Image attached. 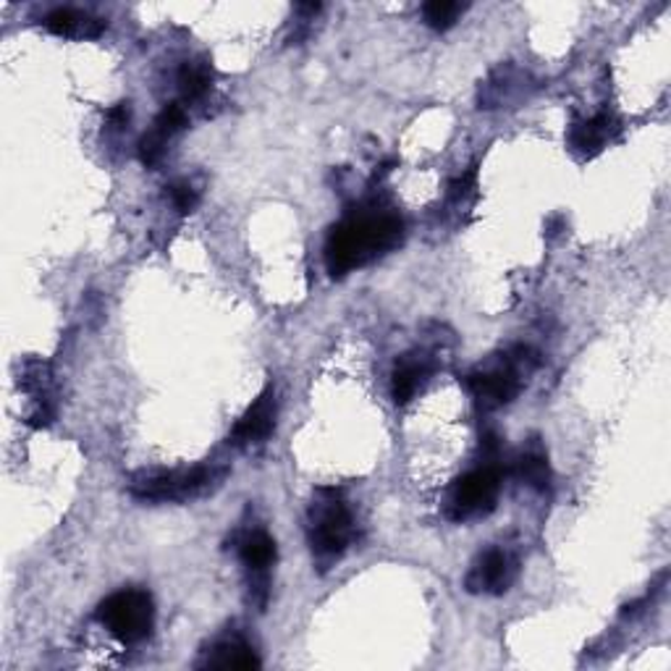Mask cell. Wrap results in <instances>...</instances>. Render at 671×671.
<instances>
[{
  "label": "cell",
  "mask_w": 671,
  "mask_h": 671,
  "mask_svg": "<svg viewBox=\"0 0 671 671\" xmlns=\"http://www.w3.org/2000/svg\"><path fill=\"white\" fill-rule=\"evenodd\" d=\"M275 414H279V401H275L273 386H268V389L255 399V404L241 414L239 423L234 425L231 435H228V441L241 448L262 444V441L273 433Z\"/></svg>",
  "instance_id": "obj_8"
},
{
  "label": "cell",
  "mask_w": 671,
  "mask_h": 671,
  "mask_svg": "<svg viewBox=\"0 0 671 671\" xmlns=\"http://www.w3.org/2000/svg\"><path fill=\"white\" fill-rule=\"evenodd\" d=\"M213 82V68L205 61H186V64L178 68V93H182L184 100H199L205 98L207 89H210Z\"/></svg>",
  "instance_id": "obj_16"
},
{
  "label": "cell",
  "mask_w": 671,
  "mask_h": 671,
  "mask_svg": "<svg viewBox=\"0 0 671 671\" xmlns=\"http://www.w3.org/2000/svg\"><path fill=\"white\" fill-rule=\"evenodd\" d=\"M186 123H190V119H186L184 106H178V102H171V106H165L161 113H158V119H155V123H152V129L142 137L140 144H137L140 161L148 165V169L161 163L165 144L174 140L178 131L186 127Z\"/></svg>",
  "instance_id": "obj_9"
},
{
  "label": "cell",
  "mask_w": 671,
  "mask_h": 671,
  "mask_svg": "<svg viewBox=\"0 0 671 671\" xmlns=\"http://www.w3.org/2000/svg\"><path fill=\"white\" fill-rule=\"evenodd\" d=\"M477 186V171L469 169L467 174H462L459 178H454L452 190H448V195H452L454 203H462V199H467L475 192Z\"/></svg>",
  "instance_id": "obj_19"
},
{
  "label": "cell",
  "mask_w": 671,
  "mask_h": 671,
  "mask_svg": "<svg viewBox=\"0 0 671 671\" xmlns=\"http://www.w3.org/2000/svg\"><path fill=\"white\" fill-rule=\"evenodd\" d=\"M275 556H279V551H275V541L268 535L266 530L247 532V535L239 541V559L249 572L266 574L273 566Z\"/></svg>",
  "instance_id": "obj_14"
},
{
  "label": "cell",
  "mask_w": 671,
  "mask_h": 671,
  "mask_svg": "<svg viewBox=\"0 0 671 671\" xmlns=\"http://www.w3.org/2000/svg\"><path fill=\"white\" fill-rule=\"evenodd\" d=\"M106 22L102 19L89 17L76 9H55L45 17V30L58 34V37H85L95 40L106 32Z\"/></svg>",
  "instance_id": "obj_12"
},
{
  "label": "cell",
  "mask_w": 671,
  "mask_h": 671,
  "mask_svg": "<svg viewBox=\"0 0 671 671\" xmlns=\"http://www.w3.org/2000/svg\"><path fill=\"white\" fill-rule=\"evenodd\" d=\"M462 11H465V6L454 3V0H431V3L423 6V19L431 30L444 32L456 24Z\"/></svg>",
  "instance_id": "obj_17"
},
{
  "label": "cell",
  "mask_w": 671,
  "mask_h": 671,
  "mask_svg": "<svg viewBox=\"0 0 671 671\" xmlns=\"http://www.w3.org/2000/svg\"><path fill=\"white\" fill-rule=\"evenodd\" d=\"M258 653L247 646L245 640H220L213 648L205 650L203 659L197 667L203 669H258L260 667Z\"/></svg>",
  "instance_id": "obj_13"
},
{
  "label": "cell",
  "mask_w": 671,
  "mask_h": 671,
  "mask_svg": "<svg viewBox=\"0 0 671 671\" xmlns=\"http://www.w3.org/2000/svg\"><path fill=\"white\" fill-rule=\"evenodd\" d=\"M517 475L528 483L530 488L545 490L551 486V467H549V456L541 446H530L524 448L520 459H517Z\"/></svg>",
  "instance_id": "obj_15"
},
{
  "label": "cell",
  "mask_w": 671,
  "mask_h": 671,
  "mask_svg": "<svg viewBox=\"0 0 671 671\" xmlns=\"http://www.w3.org/2000/svg\"><path fill=\"white\" fill-rule=\"evenodd\" d=\"M404 241V220L397 213H355L331 228L325 239V268L334 279L370 266Z\"/></svg>",
  "instance_id": "obj_1"
},
{
  "label": "cell",
  "mask_w": 671,
  "mask_h": 671,
  "mask_svg": "<svg viewBox=\"0 0 671 671\" xmlns=\"http://www.w3.org/2000/svg\"><path fill=\"white\" fill-rule=\"evenodd\" d=\"M226 465H199L184 469H144L129 483V494L142 504H186L224 486Z\"/></svg>",
  "instance_id": "obj_2"
},
{
  "label": "cell",
  "mask_w": 671,
  "mask_h": 671,
  "mask_svg": "<svg viewBox=\"0 0 671 671\" xmlns=\"http://www.w3.org/2000/svg\"><path fill=\"white\" fill-rule=\"evenodd\" d=\"M355 517H351L342 490L317 488L307 509V538L317 562H336L355 541Z\"/></svg>",
  "instance_id": "obj_3"
},
{
  "label": "cell",
  "mask_w": 671,
  "mask_h": 671,
  "mask_svg": "<svg viewBox=\"0 0 671 671\" xmlns=\"http://www.w3.org/2000/svg\"><path fill=\"white\" fill-rule=\"evenodd\" d=\"M98 621L123 646L148 640L155 627V604L148 591L123 587L98 606Z\"/></svg>",
  "instance_id": "obj_5"
},
{
  "label": "cell",
  "mask_w": 671,
  "mask_h": 671,
  "mask_svg": "<svg viewBox=\"0 0 671 671\" xmlns=\"http://www.w3.org/2000/svg\"><path fill=\"white\" fill-rule=\"evenodd\" d=\"M169 197H171V203H174L176 210L182 213V216H186V213L195 210L197 203H199L197 190H195V186H192L190 182H176V184H171V186H169Z\"/></svg>",
  "instance_id": "obj_18"
},
{
  "label": "cell",
  "mask_w": 671,
  "mask_h": 671,
  "mask_svg": "<svg viewBox=\"0 0 671 671\" xmlns=\"http://www.w3.org/2000/svg\"><path fill=\"white\" fill-rule=\"evenodd\" d=\"M431 378V359L425 355H404L393 368L391 393L397 404H410V401L423 391V386Z\"/></svg>",
  "instance_id": "obj_11"
},
{
  "label": "cell",
  "mask_w": 671,
  "mask_h": 671,
  "mask_svg": "<svg viewBox=\"0 0 671 671\" xmlns=\"http://www.w3.org/2000/svg\"><path fill=\"white\" fill-rule=\"evenodd\" d=\"M617 129V119L612 113H598L593 119L574 123L566 142H570V150L577 158H593L614 140Z\"/></svg>",
  "instance_id": "obj_10"
},
{
  "label": "cell",
  "mask_w": 671,
  "mask_h": 671,
  "mask_svg": "<svg viewBox=\"0 0 671 671\" xmlns=\"http://www.w3.org/2000/svg\"><path fill=\"white\" fill-rule=\"evenodd\" d=\"M131 119V106L129 102H119V106H113L108 110V121L113 129H123Z\"/></svg>",
  "instance_id": "obj_20"
},
{
  "label": "cell",
  "mask_w": 671,
  "mask_h": 671,
  "mask_svg": "<svg viewBox=\"0 0 671 671\" xmlns=\"http://www.w3.org/2000/svg\"><path fill=\"white\" fill-rule=\"evenodd\" d=\"M535 351L530 347H515L504 355L501 365H496V368L469 372L467 389L480 410H501V407H507L517 399V393L522 391L524 378L535 370Z\"/></svg>",
  "instance_id": "obj_4"
},
{
  "label": "cell",
  "mask_w": 671,
  "mask_h": 671,
  "mask_svg": "<svg viewBox=\"0 0 671 671\" xmlns=\"http://www.w3.org/2000/svg\"><path fill=\"white\" fill-rule=\"evenodd\" d=\"M520 574V562L504 549H490L469 566L465 587L473 596H504Z\"/></svg>",
  "instance_id": "obj_7"
},
{
  "label": "cell",
  "mask_w": 671,
  "mask_h": 671,
  "mask_svg": "<svg viewBox=\"0 0 671 671\" xmlns=\"http://www.w3.org/2000/svg\"><path fill=\"white\" fill-rule=\"evenodd\" d=\"M498 494H501V469L496 465L469 469L448 490L446 517L454 522L480 520L496 509Z\"/></svg>",
  "instance_id": "obj_6"
}]
</instances>
